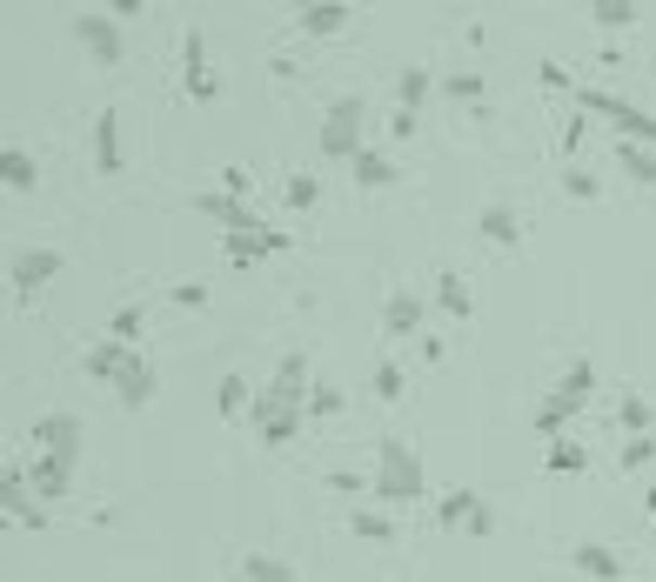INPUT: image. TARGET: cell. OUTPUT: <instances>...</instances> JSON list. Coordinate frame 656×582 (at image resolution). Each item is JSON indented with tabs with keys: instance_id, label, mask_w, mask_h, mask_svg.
<instances>
[{
	"instance_id": "cell-18",
	"label": "cell",
	"mask_w": 656,
	"mask_h": 582,
	"mask_svg": "<svg viewBox=\"0 0 656 582\" xmlns=\"http://www.w3.org/2000/svg\"><path fill=\"white\" fill-rule=\"evenodd\" d=\"M128 355H134V348H128V341H114V335H107V341H94V348H88V362H81V368H88L94 381H107V388H114V375H121V368H128Z\"/></svg>"
},
{
	"instance_id": "cell-26",
	"label": "cell",
	"mask_w": 656,
	"mask_h": 582,
	"mask_svg": "<svg viewBox=\"0 0 656 582\" xmlns=\"http://www.w3.org/2000/svg\"><path fill=\"white\" fill-rule=\"evenodd\" d=\"M543 469H550V476H583V469H590V449H583V442H550V449H543Z\"/></svg>"
},
{
	"instance_id": "cell-28",
	"label": "cell",
	"mask_w": 656,
	"mask_h": 582,
	"mask_svg": "<svg viewBox=\"0 0 656 582\" xmlns=\"http://www.w3.org/2000/svg\"><path fill=\"white\" fill-rule=\"evenodd\" d=\"M590 14H596V27H603V34H623V27H636V21H643L636 0H596Z\"/></svg>"
},
{
	"instance_id": "cell-7",
	"label": "cell",
	"mask_w": 656,
	"mask_h": 582,
	"mask_svg": "<svg viewBox=\"0 0 656 582\" xmlns=\"http://www.w3.org/2000/svg\"><path fill=\"white\" fill-rule=\"evenodd\" d=\"M181 81H188V94H195V101H215V94H221L215 67H208V34H202V27L181 34Z\"/></svg>"
},
{
	"instance_id": "cell-25",
	"label": "cell",
	"mask_w": 656,
	"mask_h": 582,
	"mask_svg": "<svg viewBox=\"0 0 656 582\" xmlns=\"http://www.w3.org/2000/svg\"><path fill=\"white\" fill-rule=\"evenodd\" d=\"M349 174H356V187H389L396 181V161H389V154H375V147H362L356 161H349Z\"/></svg>"
},
{
	"instance_id": "cell-43",
	"label": "cell",
	"mask_w": 656,
	"mask_h": 582,
	"mask_svg": "<svg viewBox=\"0 0 656 582\" xmlns=\"http://www.w3.org/2000/svg\"><path fill=\"white\" fill-rule=\"evenodd\" d=\"M329 489H335V495H369V489H375V476H349V469H335V476H329Z\"/></svg>"
},
{
	"instance_id": "cell-13",
	"label": "cell",
	"mask_w": 656,
	"mask_h": 582,
	"mask_svg": "<svg viewBox=\"0 0 656 582\" xmlns=\"http://www.w3.org/2000/svg\"><path fill=\"white\" fill-rule=\"evenodd\" d=\"M550 396H556L563 409H583V402L596 396V362H590V355H576V362L556 375V388H550Z\"/></svg>"
},
{
	"instance_id": "cell-37",
	"label": "cell",
	"mask_w": 656,
	"mask_h": 582,
	"mask_svg": "<svg viewBox=\"0 0 656 582\" xmlns=\"http://www.w3.org/2000/svg\"><path fill=\"white\" fill-rule=\"evenodd\" d=\"M221 255L235 261V268H255L261 261V235H221Z\"/></svg>"
},
{
	"instance_id": "cell-20",
	"label": "cell",
	"mask_w": 656,
	"mask_h": 582,
	"mask_svg": "<svg viewBox=\"0 0 656 582\" xmlns=\"http://www.w3.org/2000/svg\"><path fill=\"white\" fill-rule=\"evenodd\" d=\"M616 422H623L630 436H656V409H649L643 388H623V396H616Z\"/></svg>"
},
{
	"instance_id": "cell-23",
	"label": "cell",
	"mask_w": 656,
	"mask_h": 582,
	"mask_svg": "<svg viewBox=\"0 0 656 582\" xmlns=\"http://www.w3.org/2000/svg\"><path fill=\"white\" fill-rule=\"evenodd\" d=\"M0 181H8V194H27L34 181H41V168H34L27 147H0Z\"/></svg>"
},
{
	"instance_id": "cell-5",
	"label": "cell",
	"mask_w": 656,
	"mask_h": 582,
	"mask_svg": "<svg viewBox=\"0 0 656 582\" xmlns=\"http://www.w3.org/2000/svg\"><path fill=\"white\" fill-rule=\"evenodd\" d=\"M27 442H41V455H54V462H81V422H74L67 409H48V415H34V429H27Z\"/></svg>"
},
{
	"instance_id": "cell-8",
	"label": "cell",
	"mask_w": 656,
	"mask_h": 582,
	"mask_svg": "<svg viewBox=\"0 0 656 582\" xmlns=\"http://www.w3.org/2000/svg\"><path fill=\"white\" fill-rule=\"evenodd\" d=\"M61 268H67V255H61V248H21V255L8 261V282H14L21 295H34V288H48V282L61 275Z\"/></svg>"
},
{
	"instance_id": "cell-44",
	"label": "cell",
	"mask_w": 656,
	"mask_h": 582,
	"mask_svg": "<svg viewBox=\"0 0 656 582\" xmlns=\"http://www.w3.org/2000/svg\"><path fill=\"white\" fill-rule=\"evenodd\" d=\"M215 187H221V194H235V202H248V168H221Z\"/></svg>"
},
{
	"instance_id": "cell-36",
	"label": "cell",
	"mask_w": 656,
	"mask_h": 582,
	"mask_svg": "<svg viewBox=\"0 0 656 582\" xmlns=\"http://www.w3.org/2000/svg\"><path fill=\"white\" fill-rule=\"evenodd\" d=\"M295 436H301V409H282V415H275V422H268V429H261V442H268V449H288Z\"/></svg>"
},
{
	"instance_id": "cell-46",
	"label": "cell",
	"mask_w": 656,
	"mask_h": 582,
	"mask_svg": "<svg viewBox=\"0 0 656 582\" xmlns=\"http://www.w3.org/2000/svg\"><path fill=\"white\" fill-rule=\"evenodd\" d=\"M175 301L181 308H208V282H175Z\"/></svg>"
},
{
	"instance_id": "cell-16",
	"label": "cell",
	"mask_w": 656,
	"mask_h": 582,
	"mask_svg": "<svg viewBox=\"0 0 656 582\" xmlns=\"http://www.w3.org/2000/svg\"><path fill=\"white\" fill-rule=\"evenodd\" d=\"M382 335H422V295H409V288H396L389 301H382Z\"/></svg>"
},
{
	"instance_id": "cell-12",
	"label": "cell",
	"mask_w": 656,
	"mask_h": 582,
	"mask_svg": "<svg viewBox=\"0 0 656 582\" xmlns=\"http://www.w3.org/2000/svg\"><path fill=\"white\" fill-rule=\"evenodd\" d=\"M27 489L41 495V502H67L74 469H67V462H54V455H34V462H27Z\"/></svg>"
},
{
	"instance_id": "cell-47",
	"label": "cell",
	"mask_w": 656,
	"mask_h": 582,
	"mask_svg": "<svg viewBox=\"0 0 656 582\" xmlns=\"http://www.w3.org/2000/svg\"><path fill=\"white\" fill-rule=\"evenodd\" d=\"M288 248H295L288 228H261V255H288Z\"/></svg>"
},
{
	"instance_id": "cell-51",
	"label": "cell",
	"mask_w": 656,
	"mask_h": 582,
	"mask_svg": "<svg viewBox=\"0 0 656 582\" xmlns=\"http://www.w3.org/2000/svg\"><path fill=\"white\" fill-rule=\"evenodd\" d=\"M228 582H248V575H228Z\"/></svg>"
},
{
	"instance_id": "cell-6",
	"label": "cell",
	"mask_w": 656,
	"mask_h": 582,
	"mask_svg": "<svg viewBox=\"0 0 656 582\" xmlns=\"http://www.w3.org/2000/svg\"><path fill=\"white\" fill-rule=\"evenodd\" d=\"M261 396H268V402H282V409H308L316 381H308V355H301V348H288V355L275 362V375H268Z\"/></svg>"
},
{
	"instance_id": "cell-27",
	"label": "cell",
	"mask_w": 656,
	"mask_h": 582,
	"mask_svg": "<svg viewBox=\"0 0 656 582\" xmlns=\"http://www.w3.org/2000/svg\"><path fill=\"white\" fill-rule=\"evenodd\" d=\"M616 161H623V174H630L636 187H656V147H636V141H623V147H616Z\"/></svg>"
},
{
	"instance_id": "cell-1",
	"label": "cell",
	"mask_w": 656,
	"mask_h": 582,
	"mask_svg": "<svg viewBox=\"0 0 656 582\" xmlns=\"http://www.w3.org/2000/svg\"><path fill=\"white\" fill-rule=\"evenodd\" d=\"M422 489H429V476H422V455L402 442V436H382L375 442V502H396V509H402V502H415Z\"/></svg>"
},
{
	"instance_id": "cell-2",
	"label": "cell",
	"mask_w": 656,
	"mask_h": 582,
	"mask_svg": "<svg viewBox=\"0 0 656 582\" xmlns=\"http://www.w3.org/2000/svg\"><path fill=\"white\" fill-rule=\"evenodd\" d=\"M576 107H583L590 121H596V114H603V121H609L616 134H623V141H636V147H656V121H649V114H643L636 101H623V94H609V88H583V94H576Z\"/></svg>"
},
{
	"instance_id": "cell-45",
	"label": "cell",
	"mask_w": 656,
	"mask_h": 582,
	"mask_svg": "<svg viewBox=\"0 0 656 582\" xmlns=\"http://www.w3.org/2000/svg\"><path fill=\"white\" fill-rule=\"evenodd\" d=\"M536 81H543L550 94H569V67H556V61H543V67H536Z\"/></svg>"
},
{
	"instance_id": "cell-24",
	"label": "cell",
	"mask_w": 656,
	"mask_h": 582,
	"mask_svg": "<svg viewBox=\"0 0 656 582\" xmlns=\"http://www.w3.org/2000/svg\"><path fill=\"white\" fill-rule=\"evenodd\" d=\"M429 88H436V74H429V67H402V74H396V107H402V114H422Z\"/></svg>"
},
{
	"instance_id": "cell-21",
	"label": "cell",
	"mask_w": 656,
	"mask_h": 582,
	"mask_svg": "<svg viewBox=\"0 0 656 582\" xmlns=\"http://www.w3.org/2000/svg\"><path fill=\"white\" fill-rule=\"evenodd\" d=\"M436 308H442L449 322H470V315H476V295H470V282H462V275H436Z\"/></svg>"
},
{
	"instance_id": "cell-4",
	"label": "cell",
	"mask_w": 656,
	"mask_h": 582,
	"mask_svg": "<svg viewBox=\"0 0 656 582\" xmlns=\"http://www.w3.org/2000/svg\"><path fill=\"white\" fill-rule=\"evenodd\" d=\"M74 48H81L94 67H121V21L114 14H74Z\"/></svg>"
},
{
	"instance_id": "cell-34",
	"label": "cell",
	"mask_w": 656,
	"mask_h": 582,
	"mask_svg": "<svg viewBox=\"0 0 656 582\" xmlns=\"http://www.w3.org/2000/svg\"><path fill=\"white\" fill-rule=\"evenodd\" d=\"M282 202H288L295 215H308V208L322 202V181H316V174H288V187H282Z\"/></svg>"
},
{
	"instance_id": "cell-48",
	"label": "cell",
	"mask_w": 656,
	"mask_h": 582,
	"mask_svg": "<svg viewBox=\"0 0 656 582\" xmlns=\"http://www.w3.org/2000/svg\"><path fill=\"white\" fill-rule=\"evenodd\" d=\"M389 128H396V141H409V134L422 128V114H402V107H396V121H389Z\"/></svg>"
},
{
	"instance_id": "cell-29",
	"label": "cell",
	"mask_w": 656,
	"mask_h": 582,
	"mask_svg": "<svg viewBox=\"0 0 656 582\" xmlns=\"http://www.w3.org/2000/svg\"><path fill=\"white\" fill-rule=\"evenodd\" d=\"M569 422H576V409H563L556 396H543V402H536V436H543V442H563V429H569Z\"/></svg>"
},
{
	"instance_id": "cell-50",
	"label": "cell",
	"mask_w": 656,
	"mask_h": 582,
	"mask_svg": "<svg viewBox=\"0 0 656 582\" xmlns=\"http://www.w3.org/2000/svg\"><path fill=\"white\" fill-rule=\"evenodd\" d=\"M649 522H656V489H649Z\"/></svg>"
},
{
	"instance_id": "cell-10",
	"label": "cell",
	"mask_w": 656,
	"mask_h": 582,
	"mask_svg": "<svg viewBox=\"0 0 656 582\" xmlns=\"http://www.w3.org/2000/svg\"><path fill=\"white\" fill-rule=\"evenodd\" d=\"M0 509H8V522H27V529H41V522H48L41 495L27 489V469H8V482H0Z\"/></svg>"
},
{
	"instance_id": "cell-49",
	"label": "cell",
	"mask_w": 656,
	"mask_h": 582,
	"mask_svg": "<svg viewBox=\"0 0 656 582\" xmlns=\"http://www.w3.org/2000/svg\"><path fill=\"white\" fill-rule=\"evenodd\" d=\"M470 535H496V516H489V502H483V509L470 516Z\"/></svg>"
},
{
	"instance_id": "cell-31",
	"label": "cell",
	"mask_w": 656,
	"mask_h": 582,
	"mask_svg": "<svg viewBox=\"0 0 656 582\" xmlns=\"http://www.w3.org/2000/svg\"><path fill=\"white\" fill-rule=\"evenodd\" d=\"M242 575H248V582H295V569H288L282 556H268V549H248Z\"/></svg>"
},
{
	"instance_id": "cell-35",
	"label": "cell",
	"mask_w": 656,
	"mask_h": 582,
	"mask_svg": "<svg viewBox=\"0 0 656 582\" xmlns=\"http://www.w3.org/2000/svg\"><path fill=\"white\" fill-rule=\"evenodd\" d=\"M563 194H569V202H596L603 181H596L590 168H576V161H569V168H563Z\"/></svg>"
},
{
	"instance_id": "cell-32",
	"label": "cell",
	"mask_w": 656,
	"mask_h": 582,
	"mask_svg": "<svg viewBox=\"0 0 656 582\" xmlns=\"http://www.w3.org/2000/svg\"><path fill=\"white\" fill-rule=\"evenodd\" d=\"M349 535H362V542H396V522L382 516V509H356L349 516Z\"/></svg>"
},
{
	"instance_id": "cell-14",
	"label": "cell",
	"mask_w": 656,
	"mask_h": 582,
	"mask_svg": "<svg viewBox=\"0 0 656 582\" xmlns=\"http://www.w3.org/2000/svg\"><path fill=\"white\" fill-rule=\"evenodd\" d=\"M569 562L583 569L590 582H623V556H616L609 542H576V549H569Z\"/></svg>"
},
{
	"instance_id": "cell-40",
	"label": "cell",
	"mask_w": 656,
	"mask_h": 582,
	"mask_svg": "<svg viewBox=\"0 0 656 582\" xmlns=\"http://www.w3.org/2000/svg\"><path fill=\"white\" fill-rule=\"evenodd\" d=\"M308 415H316V422H335V415H342V388H322V381H316V396H308Z\"/></svg>"
},
{
	"instance_id": "cell-17",
	"label": "cell",
	"mask_w": 656,
	"mask_h": 582,
	"mask_svg": "<svg viewBox=\"0 0 656 582\" xmlns=\"http://www.w3.org/2000/svg\"><path fill=\"white\" fill-rule=\"evenodd\" d=\"M114 396H121L128 409H147V402H154V368H147L141 355H128V368L114 375Z\"/></svg>"
},
{
	"instance_id": "cell-42",
	"label": "cell",
	"mask_w": 656,
	"mask_h": 582,
	"mask_svg": "<svg viewBox=\"0 0 656 582\" xmlns=\"http://www.w3.org/2000/svg\"><path fill=\"white\" fill-rule=\"evenodd\" d=\"M449 94H455V101H483V74H470V67L449 74Z\"/></svg>"
},
{
	"instance_id": "cell-11",
	"label": "cell",
	"mask_w": 656,
	"mask_h": 582,
	"mask_svg": "<svg viewBox=\"0 0 656 582\" xmlns=\"http://www.w3.org/2000/svg\"><path fill=\"white\" fill-rule=\"evenodd\" d=\"M476 235H483L489 248H516V242H523V215H516L510 202H483V215H476Z\"/></svg>"
},
{
	"instance_id": "cell-15",
	"label": "cell",
	"mask_w": 656,
	"mask_h": 582,
	"mask_svg": "<svg viewBox=\"0 0 656 582\" xmlns=\"http://www.w3.org/2000/svg\"><path fill=\"white\" fill-rule=\"evenodd\" d=\"M94 168L101 174H121V114H114V107L94 114Z\"/></svg>"
},
{
	"instance_id": "cell-3",
	"label": "cell",
	"mask_w": 656,
	"mask_h": 582,
	"mask_svg": "<svg viewBox=\"0 0 656 582\" xmlns=\"http://www.w3.org/2000/svg\"><path fill=\"white\" fill-rule=\"evenodd\" d=\"M362 94H342V101H329L322 107V154L329 161H356L362 154Z\"/></svg>"
},
{
	"instance_id": "cell-9",
	"label": "cell",
	"mask_w": 656,
	"mask_h": 582,
	"mask_svg": "<svg viewBox=\"0 0 656 582\" xmlns=\"http://www.w3.org/2000/svg\"><path fill=\"white\" fill-rule=\"evenodd\" d=\"M195 208H202L208 221H221V235H261V228H268L248 202H235V194H221V187H215V194H202Z\"/></svg>"
},
{
	"instance_id": "cell-38",
	"label": "cell",
	"mask_w": 656,
	"mask_h": 582,
	"mask_svg": "<svg viewBox=\"0 0 656 582\" xmlns=\"http://www.w3.org/2000/svg\"><path fill=\"white\" fill-rule=\"evenodd\" d=\"M369 388H375V402H402V368H396V362H382V368L369 375Z\"/></svg>"
},
{
	"instance_id": "cell-30",
	"label": "cell",
	"mask_w": 656,
	"mask_h": 582,
	"mask_svg": "<svg viewBox=\"0 0 656 582\" xmlns=\"http://www.w3.org/2000/svg\"><path fill=\"white\" fill-rule=\"evenodd\" d=\"M215 409H221L228 422H235L242 409H255V396H248V381H242V375H221V381H215Z\"/></svg>"
},
{
	"instance_id": "cell-33",
	"label": "cell",
	"mask_w": 656,
	"mask_h": 582,
	"mask_svg": "<svg viewBox=\"0 0 656 582\" xmlns=\"http://www.w3.org/2000/svg\"><path fill=\"white\" fill-rule=\"evenodd\" d=\"M141 328H147V315H141V301H128V308H114V315H107V335H114V341H128V348L141 341Z\"/></svg>"
},
{
	"instance_id": "cell-39",
	"label": "cell",
	"mask_w": 656,
	"mask_h": 582,
	"mask_svg": "<svg viewBox=\"0 0 656 582\" xmlns=\"http://www.w3.org/2000/svg\"><path fill=\"white\" fill-rule=\"evenodd\" d=\"M583 141H590V114L576 107L569 121H563V154H569V161H576V154H583Z\"/></svg>"
},
{
	"instance_id": "cell-19",
	"label": "cell",
	"mask_w": 656,
	"mask_h": 582,
	"mask_svg": "<svg viewBox=\"0 0 656 582\" xmlns=\"http://www.w3.org/2000/svg\"><path fill=\"white\" fill-rule=\"evenodd\" d=\"M342 27H349V8H342V0H316V8H301V34H316V41H335Z\"/></svg>"
},
{
	"instance_id": "cell-22",
	"label": "cell",
	"mask_w": 656,
	"mask_h": 582,
	"mask_svg": "<svg viewBox=\"0 0 656 582\" xmlns=\"http://www.w3.org/2000/svg\"><path fill=\"white\" fill-rule=\"evenodd\" d=\"M476 509H483L476 489H449V495H436V522H442V529H470Z\"/></svg>"
},
{
	"instance_id": "cell-41",
	"label": "cell",
	"mask_w": 656,
	"mask_h": 582,
	"mask_svg": "<svg viewBox=\"0 0 656 582\" xmlns=\"http://www.w3.org/2000/svg\"><path fill=\"white\" fill-rule=\"evenodd\" d=\"M656 462V436H630L623 442V469H649Z\"/></svg>"
}]
</instances>
